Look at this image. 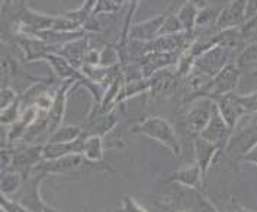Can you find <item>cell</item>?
I'll return each mask as SVG.
<instances>
[{"label":"cell","instance_id":"52a82bcc","mask_svg":"<svg viewBox=\"0 0 257 212\" xmlns=\"http://www.w3.org/2000/svg\"><path fill=\"white\" fill-rule=\"evenodd\" d=\"M42 150H44V144H24V147L15 150V153L12 150H9L12 154L9 167L21 173L24 179H28L32 174L34 169L44 160Z\"/></svg>","mask_w":257,"mask_h":212},{"label":"cell","instance_id":"8d00e7d4","mask_svg":"<svg viewBox=\"0 0 257 212\" xmlns=\"http://www.w3.org/2000/svg\"><path fill=\"white\" fill-rule=\"evenodd\" d=\"M225 212H245V208L235 198H231Z\"/></svg>","mask_w":257,"mask_h":212},{"label":"cell","instance_id":"ac0fdd59","mask_svg":"<svg viewBox=\"0 0 257 212\" xmlns=\"http://www.w3.org/2000/svg\"><path fill=\"white\" fill-rule=\"evenodd\" d=\"M87 50H89V38H87V35H84L81 38L70 41L67 44L55 48L54 53L64 57L68 63H71L73 66L81 71V68L84 66V58H86Z\"/></svg>","mask_w":257,"mask_h":212},{"label":"cell","instance_id":"83f0119b","mask_svg":"<svg viewBox=\"0 0 257 212\" xmlns=\"http://www.w3.org/2000/svg\"><path fill=\"white\" fill-rule=\"evenodd\" d=\"M99 66L113 68L121 66V51L116 45H106L99 51Z\"/></svg>","mask_w":257,"mask_h":212},{"label":"cell","instance_id":"74e56055","mask_svg":"<svg viewBox=\"0 0 257 212\" xmlns=\"http://www.w3.org/2000/svg\"><path fill=\"white\" fill-rule=\"evenodd\" d=\"M241 161H244V163H250V164H254L257 167V144L244 156L243 159H241Z\"/></svg>","mask_w":257,"mask_h":212},{"label":"cell","instance_id":"60d3db41","mask_svg":"<svg viewBox=\"0 0 257 212\" xmlns=\"http://www.w3.org/2000/svg\"><path fill=\"white\" fill-rule=\"evenodd\" d=\"M125 2H128V0H115V3H116L119 8H122V6L125 5Z\"/></svg>","mask_w":257,"mask_h":212},{"label":"cell","instance_id":"6da1fadb","mask_svg":"<svg viewBox=\"0 0 257 212\" xmlns=\"http://www.w3.org/2000/svg\"><path fill=\"white\" fill-rule=\"evenodd\" d=\"M133 134H140L146 135L151 140L157 141L159 144L166 147L175 157L182 156V147H180V140L177 137L176 131L173 125L163 117H150L144 121H140L131 128Z\"/></svg>","mask_w":257,"mask_h":212},{"label":"cell","instance_id":"7402d4cb","mask_svg":"<svg viewBox=\"0 0 257 212\" xmlns=\"http://www.w3.org/2000/svg\"><path fill=\"white\" fill-rule=\"evenodd\" d=\"M38 115H40V109L37 106H31V108L24 109L22 115L8 130L6 143L12 144V143L19 141V140H24V137H25V134L29 130V127L35 122V120L38 118Z\"/></svg>","mask_w":257,"mask_h":212},{"label":"cell","instance_id":"30bf717a","mask_svg":"<svg viewBox=\"0 0 257 212\" xmlns=\"http://www.w3.org/2000/svg\"><path fill=\"white\" fill-rule=\"evenodd\" d=\"M170 12V9L167 12L156 15L150 19H146L143 22H137L133 24L128 32V42L137 41V42H151L156 38L160 37V31H162L163 24L167 18V15Z\"/></svg>","mask_w":257,"mask_h":212},{"label":"cell","instance_id":"484cf974","mask_svg":"<svg viewBox=\"0 0 257 212\" xmlns=\"http://www.w3.org/2000/svg\"><path fill=\"white\" fill-rule=\"evenodd\" d=\"M198 12L199 9L195 8L193 5H190L188 2H185L179 11H176V16L180 22V25L183 27L185 32H193L196 29V19H198Z\"/></svg>","mask_w":257,"mask_h":212},{"label":"cell","instance_id":"8fae6325","mask_svg":"<svg viewBox=\"0 0 257 212\" xmlns=\"http://www.w3.org/2000/svg\"><path fill=\"white\" fill-rule=\"evenodd\" d=\"M232 134L234 133L231 131L230 127L227 125V122L222 120L221 114L218 112L217 106H215V111L212 114V118L208 122V125L205 127V130L201 133L199 137H202L206 141L215 144V146H218L224 151L227 144L230 143Z\"/></svg>","mask_w":257,"mask_h":212},{"label":"cell","instance_id":"d590c367","mask_svg":"<svg viewBox=\"0 0 257 212\" xmlns=\"http://www.w3.org/2000/svg\"><path fill=\"white\" fill-rule=\"evenodd\" d=\"M121 209L122 212H149L146 208H143L133 196H130V195H125L123 199H122Z\"/></svg>","mask_w":257,"mask_h":212},{"label":"cell","instance_id":"ba28073f","mask_svg":"<svg viewBox=\"0 0 257 212\" xmlns=\"http://www.w3.org/2000/svg\"><path fill=\"white\" fill-rule=\"evenodd\" d=\"M193 102L195 103L185 117V128L192 135L199 137L212 118V114L215 111V102L208 97H201Z\"/></svg>","mask_w":257,"mask_h":212},{"label":"cell","instance_id":"ffe728a7","mask_svg":"<svg viewBox=\"0 0 257 212\" xmlns=\"http://www.w3.org/2000/svg\"><path fill=\"white\" fill-rule=\"evenodd\" d=\"M203 177L201 167L193 163L190 166L180 167L179 170L173 172L167 179H164V183H172V185H180L192 187V189H199L203 185Z\"/></svg>","mask_w":257,"mask_h":212},{"label":"cell","instance_id":"5b68a950","mask_svg":"<svg viewBox=\"0 0 257 212\" xmlns=\"http://www.w3.org/2000/svg\"><path fill=\"white\" fill-rule=\"evenodd\" d=\"M95 166V163L89 161L83 154H70L55 160H42L34 169V172H41L45 174H70V173L89 170Z\"/></svg>","mask_w":257,"mask_h":212},{"label":"cell","instance_id":"d6a6232c","mask_svg":"<svg viewBox=\"0 0 257 212\" xmlns=\"http://www.w3.org/2000/svg\"><path fill=\"white\" fill-rule=\"evenodd\" d=\"M170 12H172V9H170ZM170 12H169L164 24H163L162 31H160V37H163V35H176V34L185 32L183 27L180 25V22L177 19L176 12L175 14H170Z\"/></svg>","mask_w":257,"mask_h":212},{"label":"cell","instance_id":"3957f363","mask_svg":"<svg viewBox=\"0 0 257 212\" xmlns=\"http://www.w3.org/2000/svg\"><path fill=\"white\" fill-rule=\"evenodd\" d=\"M48 174L41 172H32V174L25 179L22 187L18 190V193L12 196L19 205H22L29 212H58L48 203H45L40 193L41 183L47 179Z\"/></svg>","mask_w":257,"mask_h":212},{"label":"cell","instance_id":"9c48e42d","mask_svg":"<svg viewBox=\"0 0 257 212\" xmlns=\"http://www.w3.org/2000/svg\"><path fill=\"white\" fill-rule=\"evenodd\" d=\"M76 84H77L76 80H63L61 84L57 87L54 93V99H53V105L48 111V121H50L48 135H51L58 127L63 125V120L66 115V109H67L68 96L77 87Z\"/></svg>","mask_w":257,"mask_h":212},{"label":"cell","instance_id":"e575fe53","mask_svg":"<svg viewBox=\"0 0 257 212\" xmlns=\"http://www.w3.org/2000/svg\"><path fill=\"white\" fill-rule=\"evenodd\" d=\"M121 8L115 3V0H97V5L95 8L93 16H99V15H108V14H116Z\"/></svg>","mask_w":257,"mask_h":212},{"label":"cell","instance_id":"2e32d148","mask_svg":"<svg viewBox=\"0 0 257 212\" xmlns=\"http://www.w3.org/2000/svg\"><path fill=\"white\" fill-rule=\"evenodd\" d=\"M116 124H118L116 114L115 111H112L108 114H96V115L87 114V118L81 127H83V134L86 137H90V135L105 137L116 127Z\"/></svg>","mask_w":257,"mask_h":212},{"label":"cell","instance_id":"f35d334b","mask_svg":"<svg viewBox=\"0 0 257 212\" xmlns=\"http://www.w3.org/2000/svg\"><path fill=\"white\" fill-rule=\"evenodd\" d=\"M188 3L190 5H193L195 8H198V9H203V8H206V6H209V2L208 0H186Z\"/></svg>","mask_w":257,"mask_h":212},{"label":"cell","instance_id":"b9f144b4","mask_svg":"<svg viewBox=\"0 0 257 212\" xmlns=\"http://www.w3.org/2000/svg\"><path fill=\"white\" fill-rule=\"evenodd\" d=\"M167 209V212H188V211H177V209H173V208H164Z\"/></svg>","mask_w":257,"mask_h":212},{"label":"cell","instance_id":"1f68e13d","mask_svg":"<svg viewBox=\"0 0 257 212\" xmlns=\"http://www.w3.org/2000/svg\"><path fill=\"white\" fill-rule=\"evenodd\" d=\"M235 99L243 108L245 115H257V92L247 93V94H237Z\"/></svg>","mask_w":257,"mask_h":212},{"label":"cell","instance_id":"f546056e","mask_svg":"<svg viewBox=\"0 0 257 212\" xmlns=\"http://www.w3.org/2000/svg\"><path fill=\"white\" fill-rule=\"evenodd\" d=\"M238 66L243 68L244 66H251V64H257V41L247 44L243 48V51L237 55Z\"/></svg>","mask_w":257,"mask_h":212},{"label":"cell","instance_id":"d4e9b609","mask_svg":"<svg viewBox=\"0 0 257 212\" xmlns=\"http://www.w3.org/2000/svg\"><path fill=\"white\" fill-rule=\"evenodd\" d=\"M83 134L81 125H61L51 135H48L47 143H71Z\"/></svg>","mask_w":257,"mask_h":212},{"label":"cell","instance_id":"e0dca14e","mask_svg":"<svg viewBox=\"0 0 257 212\" xmlns=\"http://www.w3.org/2000/svg\"><path fill=\"white\" fill-rule=\"evenodd\" d=\"M214 102H215V106H217L218 112L221 114L222 120L227 122V125L230 127L231 131L235 133L238 121L241 120L243 117H245V112L243 111V108L240 106V103L235 99V93L221 96V97L215 99Z\"/></svg>","mask_w":257,"mask_h":212},{"label":"cell","instance_id":"ab89813d","mask_svg":"<svg viewBox=\"0 0 257 212\" xmlns=\"http://www.w3.org/2000/svg\"><path fill=\"white\" fill-rule=\"evenodd\" d=\"M24 0H3V3H9V5H15V3H21Z\"/></svg>","mask_w":257,"mask_h":212},{"label":"cell","instance_id":"836d02e7","mask_svg":"<svg viewBox=\"0 0 257 212\" xmlns=\"http://www.w3.org/2000/svg\"><path fill=\"white\" fill-rule=\"evenodd\" d=\"M19 97H21V94L18 93V90H15L12 86L2 87V92H0V109H5V108L11 106Z\"/></svg>","mask_w":257,"mask_h":212},{"label":"cell","instance_id":"cb8c5ba5","mask_svg":"<svg viewBox=\"0 0 257 212\" xmlns=\"http://www.w3.org/2000/svg\"><path fill=\"white\" fill-rule=\"evenodd\" d=\"M25 182L24 176L14 169H2V195L12 198Z\"/></svg>","mask_w":257,"mask_h":212},{"label":"cell","instance_id":"4fadbf2b","mask_svg":"<svg viewBox=\"0 0 257 212\" xmlns=\"http://www.w3.org/2000/svg\"><path fill=\"white\" fill-rule=\"evenodd\" d=\"M15 37H16V44L21 47L24 53L25 63L44 61L47 54L55 51L53 45L47 44L45 41L40 40L37 37H29V35H15Z\"/></svg>","mask_w":257,"mask_h":212},{"label":"cell","instance_id":"603a6c76","mask_svg":"<svg viewBox=\"0 0 257 212\" xmlns=\"http://www.w3.org/2000/svg\"><path fill=\"white\" fill-rule=\"evenodd\" d=\"M83 156L89 160V161L95 163V164L108 166L106 161H105V144H103V137H99V135H90V137H87V138H86V143H84Z\"/></svg>","mask_w":257,"mask_h":212},{"label":"cell","instance_id":"4316f807","mask_svg":"<svg viewBox=\"0 0 257 212\" xmlns=\"http://www.w3.org/2000/svg\"><path fill=\"white\" fill-rule=\"evenodd\" d=\"M221 9L222 6H206L203 9H199L196 19V29H215Z\"/></svg>","mask_w":257,"mask_h":212},{"label":"cell","instance_id":"9a60e30c","mask_svg":"<svg viewBox=\"0 0 257 212\" xmlns=\"http://www.w3.org/2000/svg\"><path fill=\"white\" fill-rule=\"evenodd\" d=\"M193 148H195V157H196L195 163L201 167L203 180H206L209 169L212 167V164L219 156V153H222V150L215 144L206 141L202 137H195Z\"/></svg>","mask_w":257,"mask_h":212},{"label":"cell","instance_id":"7bdbcfd3","mask_svg":"<svg viewBox=\"0 0 257 212\" xmlns=\"http://www.w3.org/2000/svg\"><path fill=\"white\" fill-rule=\"evenodd\" d=\"M245 212H257V211H253V209H247V208H245Z\"/></svg>","mask_w":257,"mask_h":212},{"label":"cell","instance_id":"5bb4252c","mask_svg":"<svg viewBox=\"0 0 257 212\" xmlns=\"http://www.w3.org/2000/svg\"><path fill=\"white\" fill-rule=\"evenodd\" d=\"M179 80L180 79L177 77L176 73L169 71L167 68L160 70L150 77L149 93L154 99H162L166 96H172L177 90Z\"/></svg>","mask_w":257,"mask_h":212},{"label":"cell","instance_id":"7c38bea8","mask_svg":"<svg viewBox=\"0 0 257 212\" xmlns=\"http://www.w3.org/2000/svg\"><path fill=\"white\" fill-rule=\"evenodd\" d=\"M247 0H231L222 6L221 14L218 16L215 29L218 32L230 28H238L245 21Z\"/></svg>","mask_w":257,"mask_h":212},{"label":"cell","instance_id":"7a4b0ae2","mask_svg":"<svg viewBox=\"0 0 257 212\" xmlns=\"http://www.w3.org/2000/svg\"><path fill=\"white\" fill-rule=\"evenodd\" d=\"M240 77H241V67L238 66L237 61H231L228 66L224 67L218 74H215L212 79L209 80L206 87L196 96V99L208 97V99L215 100L221 96L231 94V93L235 92Z\"/></svg>","mask_w":257,"mask_h":212},{"label":"cell","instance_id":"4dcf8cb0","mask_svg":"<svg viewBox=\"0 0 257 212\" xmlns=\"http://www.w3.org/2000/svg\"><path fill=\"white\" fill-rule=\"evenodd\" d=\"M238 29H240V32L243 35V40L245 42V45L250 44V42L257 41V14L250 16V18H247L244 21L243 25L238 27Z\"/></svg>","mask_w":257,"mask_h":212},{"label":"cell","instance_id":"d6986e66","mask_svg":"<svg viewBox=\"0 0 257 212\" xmlns=\"http://www.w3.org/2000/svg\"><path fill=\"white\" fill-rule=\"evenodd\" d=\"M86 138L87 137L81 134V137L71 143H45L42 150V159L55 160L70 154H83Z\"/></svg>","mask_w":257,"mask_h":212},{"label":"cell","instance_id":"277c9868","mask_svg":"<svg viewBox=\"0 0 257 212\" xmlns=\"http://www.w3.org/2000/svg\"><path fill=\"white\" fill-rule=\"evenodd\" d=\"M237 55L238 54L231 51L228 48H224L221 45H214L209 50H206L205 53L196 57L193 70L212 79L224 67L228 66L231 61H235Z\"/></svg>","mask_w":257,"mask_h":212},{"label":"cell","instance_id":"f1b7e54d","mask_svg":"<svg viewBox=\"0 0 257 212\" xmlns=\"http://www.w3.org/2000/svg\"><path fill=\"white\" fill-rule=\"evenodd\" d=\"M22 112H24V106H22V100L19 97L15 103L5 108V109H2V112H0L2 125H12L22 115Z\"/></svg>","mask_w":257,"mask_h":212},{"label":"cell","instance_id":"44dd1931","mask_svg":"<svg viewBox=\"0 0 257 212\" xmlns=\"http://www.w3.org/2000/svg\"><path fill=\"white\" fill-rule=\"evenodd\" d=\"M44 61H47L50 64L53 73L61 81L63 80H76V81H80L84 77V74L81 73L79 68H76L71 63H68L67 60L64 57H61L60 54H47L45 58H44Z\"/></svg>","mask_w":257,"mask_h":212},{"label":"cell","instance_id":"8992f818","mask_svg":"<svg viewBox=\"0 0 257 212\" xmlns=\"http://www.w3.org/2000/svg\"><path fill=\"white\" fill-rule=\"evenodd\" d=\"M257 144V120L244 127L238 133L232 134L230 143L227 144L225 150L222 151L227 160L231 163L241 161L244 156Z\"/></svg>","mask_w":257,"mask_h":212}]
</instances>
